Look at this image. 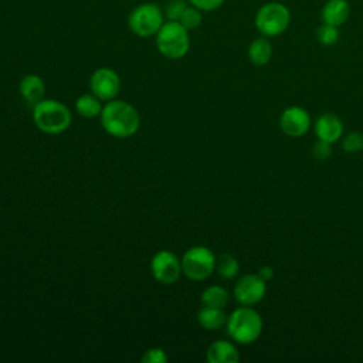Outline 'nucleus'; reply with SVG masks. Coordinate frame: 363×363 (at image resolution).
<instances>
[{
	"mask_svg": "<svg viewBox=\"0 0 363 363\" xmlns=\"http://www.w3.org/2000/svg\"><path fill=\"white\" fill-rule=\"evenodd\" d=\"M99 119L104 130L119 139L133 136L140 126V116L136 108L121 99L108 101L102 108Z\"/></svg>",
	"mask_w": 363,
	"mask_h": 363,
	"instance_id": "obj_1",
	"label": "nucleus"
},
{
	"mask_svg": "<svg viewBox=\"0 0 363 363\" xmlns=\"http://www.w3.org/2000/svg\"><path fill=\"white\" fill-rule=\"evenodd\" d=\"M228 336L240 343V345H250L258 340L262 333L264 322L261 315L252 309L251 306H240L234 309L225 322Z\"/></svg>",
	"mask_w": 363,
	"mask_h": 363,
	"instance_id": "obj_2",
	"label": "nucleus"
},
{
	"mask_svg": "<svg viewBox=\"0 0 363 363\" xmlns=\"http://www.w3.org/2000/svg\"><path fill=\"white\" fill-rule=\"evenodd\" d=\"M71 111L57 99H43L33 106L34 125L44 133L58 135L71 125Z\"/></svg>",
	"mask_w": 363,
	"mask_h": 363,
	"instance_id": "obj_3",
	"label": "nucleus"
},
{
	"mask_svg": "<svg viewBox=\"0 0 363 363\" xmlns=\"http://www.w3.org/2000/svg\"><path fill=\"white\" fill-rule=\"evenodd\" d=\"M189 33L179 21L166 20L155 35L157 51L167 60H182L190 50Z\"/></svg>",
	"mask_w": 363,
	"mask_h": 363,
	"instance_id": "obj_4",
	"label": "nucleus"
},
{
	"mask_svg": "<svg viewBox=\"0 0 363 363\" xmlns=\"http://www.w3.org/2000/svg\"><path fill=\"white\" fill-rule=\"evenodd\" d=\"M164 11L157 3L145 1L138 4L128 14L129 30L142 38L153 37L164 23Z\"/></svg>",
	"mask_w": 363,
	"mask_h": 363,
	"instance_id": "obj_5",
	"label": "nucleus"
},
{
	"mask_svg": "<svg viewBox=\"0 0 363 363\" xmlns=\"http://www.w3.org/2000/svg\"><path fill=\"white\" fill-rule=\"evenodd\" d=\"M254 23L262 35L277 37L288 28L291 23V13L284 3L269 1L258 9Z\"/></svg>",
	"mask_w": 363,
	"mask_h": 363,
	"instance_id": "obj_6",
	"label": "nucleus"
},
{
	"mask_svg": "<svg viewBox=\"0 0 363 363\" xmlns=\"http://www.w3.org/2000/svg\"><path fill=\"white\" fill-rule=\"evenodd\" d=\"M216 255L204 245L189 248L182 257V274L191 281H204L216 271Z\"/></svg>",
	"mask_w": 363,
	"mask_h": 363,
	"instance_id": "obj_7",
	"label": "nucleus"
},
{
	"mask_svg": "<svg viewBox=\"0 0 363 363\" xmlns=\"http://www.w3.org/2000/svg\"><path fill=\"white\" fill-rule=\"evenodd\" d=\"M150 272L160 284L172 285L182 275V261L174 252L162 250L153 255L150 261Z\"/></svg>",
	"mask_w": 363,
	"mask_h": 363,
	"instance_id": "obj_8",
	"label": "nucleus"
},
{
	"mask_svg": "<svg viewBox=\"0 0 363 363\" xmlns=\"http://www.w3.org/2000/svg\"><path fill=\"white\" fill-rule=\"evenodd\" d=\"M267 282L258 274H245L234 285L233 295L240 305L252 306L264 299Z\"/></svg>",
	"mask_w": 363,
	"mask_h": 363,
	"instance_id": "obj_9",
	"label": "nucleus"
},
{
	"mask_svg": "<svg viewBox=\"0 0 363 363\" xmlns=\"http://www.w3.org/2000/svg\"><path fill=\"white\" fill-rule=\"evenodd\" d=\"M91 92L101 101H112L121 91V78L118 72L108 67L95 69L89 78Z\"/></svg>",
	"mask_w": 363,
	"mask_h": 363,
	"instance_id": "obj_10",
	"label": "nucleus"
},
{
	"mask_svg": "<svg viewBox=\"0 0 363 363\" xmlns=\"http://www.w3.org/2000/svg\"><path fill=\"white\" fill-rule=\"evenodd\" d=\"M279 128L289 138H301L311 128V116L302 106H289L281 113Z\"/></svg>",
	"mask_w": 363,
	"mask_h": 363,
	"instance_id": "obj_11",
	"label": "nucleus"
},
{
	"mask_svg": "<svg viewBox=\"0 0 363 363\" xmlns=\"http://www.w3.org/2000/svg\"><path fill=\"white\" fill-rule=\"evenodd\" d=\"M315 135L318 139L329 142V143H335L337 142L342 136H343V123L340 121V118H337L335 113H322L315 125Z\"/></svg>",
	"mask_w": 363,
	"mask_h": 363,
	"instance_id": "obj_12",
	"label": "nucleus"
},
{
	"mask_svg": "<svg viewBox=\"0 0 363 363\" xmlns=\"http://www.w3.org/2000/svg\"><path fill=\"white\" fill-rule=\"evenodd\" d=\"M18 91H20V95H21L23 101L27 105L34 106L40 101L44 99L45 85H44V81L40 75L28 74V75H24L21 78L20 85H18Z\"/></svg>",
	"mask_w": 363,
	"mask_h": 363,
	"instance_id": "obj_13",
	"label": "nucleus"
},
{
	"mask_svg": "<svg viewBox=\"0 0 363 363\" xmlns=\"http://www.w3.org/2000/svg\"><path fill=\"white\" fill-rule=\"evenodd\" d=\"M206 359L208 363H237L240 360V353L233 342L220 339L208 346Z\"/></svg>",
	"mask_w": 363,
	"mask_h": 363,
	"instance_id": "obj_14",
	"label": "nucleus"
},
{
	"mask_svg": "<svg viewBox=\"0 0 363 363\" xmlns=\"http://www.w3.org/2000/svg\"><path fill=\"white\" fill-rule=\"evenodd\" d=\"M350 16L347 0H328L322 9V21L332 26H342Z\"/></svg>",
	"mask_w": 363,
	"mask_h": 363,
	"instance_id": "obj_15",
	"label": "nucleus"
},
{
	"mask_svg": "<svg viewBox=\"0 0 363 363\" xmlns=\"http://www.w3.org/2000/svg\"><path fill=\"white\" fill-rule=\"evenodd\" d=\"M248 58L257 67L267 65L272 58L271 41L265 35L252 40L248 47Z\"/></svg>",
	"mask_w": 363,
	"mask_h": 363,
	"instance_id": "obj_16",
	"label": "nucleus"
},
{
	"mask_svg": "<svg viewBox=\"0 0 363 363\" xmlns=\"http://www.w3.org/2000/svg\"><path fill=\"white\" fill-rule=\"evenodd\" d=\"M197 322L200 323L201 328L207 330H217L225 326L227 315L224 313L223 308H213V306L203 305V308L197 313Z\"/></svg>",
	"mask_w": 363,
	"mask_h": 363,
	"instance_id": "obj_17",
	"label": "nucleus"
},
{
	"mask_svg": "<svg viewBox=\"0 0 363 363\" xmlns=\"http://www.w3.org/2000/svg\"><path fill=\"white\" fill-rule=\"evenodd\" d=\"M104 105L101 104V99L91 94H84L77 98L75 101V111L81 118L85 119H94L98 118L102 112Z\"/></svg>",
	"mask_w": 363,
	"mask_h": 363,
	"instance_id": "obj_18",
	"label": "nucleus"
},
{
	"mask_svg": "<svg viewBox=\"0 0 363 363\" xmlns=\"http://www.w3.org/2000/svg\"><path fill=\"white\" fill-rule=\"evenodd\" d=\"M230 302V292L220 285H210L201 292V303L213 308H225Z\"/></svg>",
	"mask_w": 363,
	"mask_h": 363,
	"instance_id": "obj_19",
	"label": "nucleus"
},
{
	"mask_svg": "<svg viewBox=\"0 0 363 363\" xmlns=\"http://www.w3.org/2000/svg\"><path fill=\"white\" fill-rule=\"evenodd\" d=\"M216 271L224 279H231L237 277L240 271V264L231 254H223L216 259Z\"/></svg>",
	"mask_w": 363,
	"mask_h": 363,
	"instance_id": "obj_20",
	"label": "nucleus"
},
{
	"mask_svg": "<svg viewBox=\"0 0 363 363\" xmlns=\"http://www.w3.org/2000/svg\"><path fill=\"white\" fill-rule=\"evenodd\" d=\"M203 21V16H201V10H199L197 7L191 6V4H187V7L184 9V11L182 13L180 18H179V23L187 30V31H191V30H196L200 27Z\"/></svg>",
	"mask_w": 363,
	"mask_h": 363,
	"instance_id": "obj_21",
	"label": "nucleus"
},
{
	"mask_svg": "<svg viewBox=\"0 0 363 363\" xmlns=\"http://www.w3.org/2000/svg\"><path fill=\"white\" fill-rule=\"evenodd\" d=\"M316 38L322 45H333L339 40V27L323 23L316 31Z\"/></svg>",
	"mask_w": 363,
	"mask_h": 363,
	"instance_id": "obj_22",
	"label": "nucleus"
},
{
	"mask_svg": "<svg viewBox=\"0 0 363 363\" xmlns=\"http://www.w3.org/2000/svg\"><path fill=\"white\" fill-rule=\"evenodd\" d=\"M342 147L347 153H357L363 150V133L352 130L342 138Z\"/></svg>",
	"mask_w": 363,
	"mask_h": 363,
	"instance_id": "obj_23",
	"label": "nucleus"
},
{
	"mask_svg": "<svg viewBox=\"0 0 363 363\" xmlns=\"http://www.w3.org/2000/svg\"><path fill=\"white\" fill-rule=\"evenodd\" d=\"M186 7H187V3L184 0H169L163 10L166 20L179 21L182 13L184 11Z\"/></svg>",
	"mask_w": 363,
	"mask_h": 363,
	"instance_id": "obj_24",
	"label": "nucleus"
},
{
	"mask_svg": "<svg viewBox=\"0 0 363 363\" xmlns=\"http://www.w3.org/2000/svg\"><path fill=\"white\" fill-rule=\"evenodd\" d=\"M330 155H332V143L320 140V139H318V142L313 143V146H312L313 159H316L319 162H323V160L329 159Z\"/></svg>",
	"mask_w": 363,
	"mask_h": 363,
	"instance_id": "obj_25",
	"label": "nucleus"
},
{
	"mask_svg": "<svg viewBox=\"0 0 363 363\" xmlns=\"http://www.w3.org/2000/svg\"><path fill=\"white\" fill-rule=\"evenodd\" d=\"M142 362L143 363H166L167 354L160 347H152L145 352V354L142 356Z\"/></svg>",
	"mask_w": 363,
	"mask_h": 363,
	"instance_id": "obj_26",
	"label": "nucleus"
},
{
	"mask_svg": "<svg viewBox=\"0 0 363 363\" xmlns=\"http://www.w3.org/2000/svg\"><path fill=\"white\" fill-rule=\"evenodd\" d=\"M189 3L201 11H214L223 6L224 0H189Z\"/></svg>",
	"mask_w": 363,
	"mask_h": 363,
	"instance_id": "obj_27",
	"label": "nucleus"
},
{
	"mask_svg": "<svg viewBox=\"0 0 363 363\" xmlns=\"http://www.w3.org/2000/svg\"><path fill=\"white\" fill-rule=\"evenodd\" d=\"M258 275H259L265 282H268L269 279H272V278H274V268H272V267H269V265H264V267H261V268H259Z\"/></svg>",
	"mask_w": 363,
	"mask_h": 363,
	"instance_id": "obj_28",
	"label": "nucleus"
}]
</instances>
